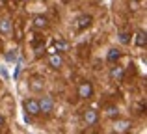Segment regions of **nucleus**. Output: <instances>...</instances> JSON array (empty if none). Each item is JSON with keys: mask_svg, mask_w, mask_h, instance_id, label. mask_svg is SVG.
Listing matches in <instances>:
<instances>
[{"mask_svg": "<svg viewBox=\"0 0 147 134\" xmlns=\"http://www.w3.org/2000/svg\"><path fill=\"white\" fill-rule=\"evenodd\" d=\"M37 102H39V112H41V114H50V112L54 110V99L50 97V95L41 97Z\"/></svg>", "mask_w": 147, "mask_h": 134, "instance_id": "obj_1", "label": "nucleus"}, {"mask_svg": "<svg viewBox=\"0 0 147 134\" xmlns=\"http://www.w3.org/2000/svg\"><path fill=\"white\" fill-rule=\"evenodd\" d=\"M22 108H24V114H28V116H37L39 114V102L36 99H26L22 102Z\"/></svg>", "mask_w": 147, "mask_h": 134, "instance_id": "obj_2", "label": "nucleus"}, {"mask_svg": "<svg viewBox=\"0 0 147 134\" xmlns=\"http://www.w3.org/2000/svg\"><path fill=\"white\" fill-rule=\"evenodd\" d=\"M91 95H93V86H91V82H82L78 86V97L90 99Z\"/></svg>", "mask_w": 147, "mask_h": 134, "instance_id": "obj_3", "label": "nucleus"}, {"mask_svg": "<svg viewBox=\"0 0 147 134\" xmlns=\"http://www.w3.org/2000/svg\"><path fill=\"white\" fill-rule=\"evenodd\" d=\"M91 22H93V17H91V15H80V17L76 19V26H78L80 30L90 28V26H91Z\"/></svg>", "mask_w": 147, "mask_h": 134, "instance_id": "obj_4", "label": "nucleus"}, {"mask_svg": "<svg viewBox=\"0 0 147 134\" xmlns=\"http://www.w3.org/2000/svg\"><path fill=\"white\" fill-rule=\"evenodd\" d=\"M130 127H132V123H130V121H127V119H123V121H114V131H115V132H129Z\"/></svg>", "mask_w": 147, "mask_h": 134, "instance_id": "obj_5", "label": "nucleus"}, {"mask_svg": "<svg viewBox=\"0 0 147 134\" xmlns=\"http://www.w3.org/2000/svg\"><path fill=\"white\" fill-rule=\"evenodd\" d=\"M99 119V114L95 112V110H86L84 112V121H86V125H95Z\"/></svg>", "mask_w": 147, "mask_h": 134, "instance_id": "obj_6", "label": "nucleus"}, {"mask_svg": "<svg viewBox=\"0 0 147 134\" xmlns=\"http://www.w3.org/2000/svg\"><path fill=\"white\" fill-rule=\"evenodd\" d=\"M11 32H13V24H11V21H9V19H2V21H0V34L9 36Z\"/></svg>", "mask_w": 147, "mask_h": 134, "instance_id": "obj_7", "label": "nucleus"}, {"mask_svg": "<svg viewBox=\"0 0 147 134\" xmlns=\"http://www.w3.org/2000/svg\"><path fill=\"white\" fill-rule=\"evenodd\" d=\"M134 43H136L138 47H145V43H147V34H145V30H138V32L134 34Z\"/></svg>", "mask_w": 147, "mask_h": 134, "instance_id": "obj_8", "label": "nucleus"}, {"mask_svg": "<svg viewBox=\"0 0 147 134\" xmlns=\"http://www.w3.org/2000/svg\"><path fill=\"white\" fill-rule=\"evenodd\" d=\"M34 26H36V28H47L49 26V19L47 17H43V15H39V17H34Z\"/></svg>", "mask_w": 147, "mask_h": 134, "instance_id": "obj_9", "label": "nucleus"}, {"mask_svg": "<svg viewBox=\"0 0 147 134\" xmlns=\"http://www.w3.org/2000/svg\"><path fill=\"white\" fill-rule=\"evenodd\" d=\"M49 63H50V67H54V69H60L61 67V56L60 54H50V58H49Z\"/></svg>", "mask_w": 147, "mask_h": 134, "instance_id": "obj_10", "label": "nucleus"}, {"mask_svg": "<svg viewBox=\"0 0 147 134\" xmlns=\"http://www.w3.org/2000/svg\"><path fill=\"white\" fill-rule=\"evenodd\" d=\"M119 58H121V52H119L117 48H110V51H108V54H106V60H108L110 63L117 62Z\"/></svg>", "mask_w": 147, "mask_h": 134, "instance_id": "obj_11", "label": "nucleus"}, {"mask_svg": "<svg viewBox=\"0 0 147 134\" xmlns=\"http://www.w3.org/2000/svg\"><path fill=\"white\" fill-rule=\"evenodd\" d=\"M110 75H112V78H114V80H117V82H119V80L123 78V67L114 65V67H112V71H110Z\"/></svg>", "mask_w": 147, "mask_h": 134, "instance_id": "obj_12", "label": "nucleus"}, {"mask_svg": "<svg viewBox=\"0 0 147 134\" xmlns=\"http://www.w3.org/2000/svg\"><path fill=\"white\" fill-rule=\"evenodd\" d=\"M43 86H45V82H43V78H32V90L34 91H39V90H43Z\"/></svg>", "mask_w": 147, "mask_h": 134, "instance_id": "obj_13", "label": "nucleus"}, {"mask_svg": "<svg viewBox=\"0 0 147 134\" xmlns=\"http://www.w3.org/2000/svg\"><path fill=\"white\" fill-rule=\"evenodd\" d=\"M119 41H121L123 45H129V41H130V36H129V34H125V32H123V34H119Z\"/></svg>", "mask_w": 147, "mask_h": 134, "instance_id": "obj_14", "label": "nucleus"}, {"mask_svg": "<svg viewBox=\"0 0 147 134\" xmlns=\"http://www.w3.org/2000/svg\"><path fill=\"white\" fill-rule=\"evenodd\" d=\"M106 116H108V117L117 116V108H115V106H108V108H106Z\"/></svg>", "mask_w": 147, "mask_h": 134, "instance_id": "obj_15", "label": "nucleus"}, {"mask_svg": "<svg viewBox=\"0 0 147 134\" xmlns=\"http://www.w3.org/2000/svg\"><path fill=\"white\" fill-rule=\"evenodd\" d=\"M54 47L58 48V52H60V51H65V48H67V43H65V41H58Z\"/></svg>", "mask_w": 147, "mask_h": 134, "instance_id": "obj_16", "label": "nucleus"}, {"mask_svg": "<svg viewBox=\"0 0 147 134\" xmlns=\"http://www.w3.org/2000/svg\"><path fill=\"white\" fill-rule=\"evenodd\" d=\"M6 60H9V62H13V60H15V54H13V52H7V54H6Z\"/></svg>", "mask_w": 147, "mask_h": 134, "instance_id": "obj_17", "label": "nucleus"}, {"mask_svg": "<svg viewBox=\"0 0 147 134\" xmlns=\"http://www.w3.org/2000/svg\"><path fill=\"white\" fill-rule=\"evenodd\" d=\"M2 125H4V117L0 116V127H2Z\"/></svg>", "mask_w": 147, "mask_h": 134, "instance_id": "obj_18", "label": "nucleus"}]
</instances>
